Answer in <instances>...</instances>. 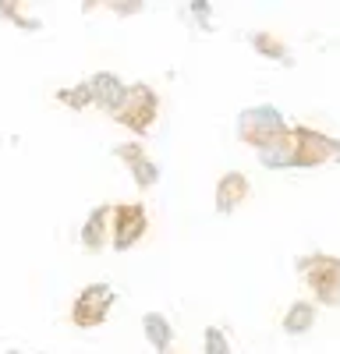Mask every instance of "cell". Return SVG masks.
<instances>
[{"instance_id":"cell-1","label":"cell","mask_w":340,"mask_h":354,"mask_svg":"<svg viewBox=\"0 0 340 354\" xmlns=\"http://www.w3.org/2000/svg\"><path fill=\"white\" fill-rule=\"evenodd\" d=\"M337 156H340V142L305 124L287 128V135H280L273 145L259 149V163L273 170H291V167L308 170V167H323Z\"/></svg>"},{"instance_id":"cell-2","label":"cell","mask_w":340,"mask_h":354,"mask_svg":"<svg viewBox=\"0 0 340 354\" xmlns=\"http://www.w3.org/2000/svg\"><path fill=\"white\" fill-rule=\"evenodd\" d=\"M298 273H301L305 287L312 290L316 305L340 308V255H326V252L301 255L298 259Z\"/></svg>"},{"instance_id":"cell-3","label":"cell","mask_w":340,"mask_h":354,"mask_svg":"<svg viewBox=\"0 0 340 354\" xmlns=\"http://www.w3.org/2000/svg\"><path fill=\"white\" fill-rule=\"evenodd\" d=\"M287 121H283V113L276 110V106H270V103H263V106H248V110H241V117H238V138L245 142V145H252L255 153L259 149H266V145H273L280 135H287Z\"/></svg>"},{"instance_id":"cell-4","label":"cell","mask_w":340,"mask_h":354,"mask_svg":"<svg viewBox=\"0 0 340 354\" xmlns=\"http://www.w3.org/2000/svg\"><path fill=\"white\" fill-rule=\"evenodd\" d=\"M156 113H160V96L153 93L146 82H135V85L124 88V96H121L117 110H113L110 117H113L117 124H124V128H131V131L142 135V131L153 128Z\"/></svg>"},{"instance_id":"cell-5","label":"cell","mask_w":340,"mask_h":354,"mask_svg":"<svg viewBox=\"0 0 340 354\" xmlns=\"http://www.w3.org/2000/svg\"><path fill=\"white\" fill-rule=\"evenodd\" d=\"M117 294H113L110 283H89L71 305V326L78 330H93V326H103Z\"/></svg>"},{"instance_id":"cell-6","label":"cell","mask_w":340,"mask_h":354,"mask_svg":"<svg viewBox=\"0 0 340 354\" xmlns=\"http://www.w3.org/2000/svg\"><path fill=\"white\" fill-rule=\"evenodd\" d=\"M149 230V213L142 202H121L113 205V223H110V241L117 252H128L142 234Z\"/></svg>"},{"instance_id":"cell-7","label":"cell","mask_w":340,"mask_h":354,"mask_svg":"<svg viewBox=\"0 0 340 354\" xmlns=\"http://www.w3.org/2000/svg\"><path fill=\"white\" fill-rule=\"evenodd\" d=\"M113 156L117 160H124L128 163V170H131V177H135V185L142 188V192H149L156 181H160V167L149 160V153L142 149L138 142H124V145H113Z\"/></svg>"},{"instance_id":"cell-8","label":"cell","mask_w":340,"mask_h":354,"mask_svg":"<svg viewBox=\"0 0 340 354\" xmlns=\"http://www.w3.org/2000/svg\"><path fill=\"white\" fill-rule=\"evenodd\" d=\"M252 195V181L241 170H227L216 181V213H234L238 205Z\"/></svg>"},{"instance_id":"cell-9","label":"cell","mask_w":340,"mask_h":354,"mask_svg":"<svg viewBox=\"0 0 340 354\" xmlns=\"http://www.w3.org/2000/svg\"><path fill=\"white\" fill-rule=\"evenodd\" d=\"M110 223H113V205L110 202L96 205L89 213V220H85V227H82V245L89 252H100L110 241Z\"/></svg>"},{"instance_id":"cell-10","label":"cell","mask_w":340,"mask_h":354,"mask_svg":"<svg viewBox=\"0 0 340 354\" xmlns=\"http://www.w3.org/2000/svg\"><path fill=\"white\" fill-rule=\"evenodd\" d=\"M89 88H93V100H96V106L100 110H106V113H113L117 110V103H121V96H124V82L117 78V75H110V71H100V75H93L89 78Z\"/></svg>"},{"instance_id":"cell-11","label":"cell","mask_w":340,"mask_h":354,"mask_svg":"<svg viewBox=\"0 0 340 354\" xmlns=\"http://www.w3.org/2000/svg\"><path fill=\"white\" fill-rule=\"evenodd\" d=\"M316 319H319L316 301L298 298V301L287 305V312H283V319H280V326H283V333H287V337H301V333H308L312 326H316Z\"/></svg>"},{"instance_id":"cell-12","label":"cell","mask_w":340,"mask_h":354,"mask_svg":"<svg viewBox=\"0 0 340 354\" xmlns=\"http://www.w3.org/2000/svg\"><path fill=\"white\" fill-rule=\"evenodd\" d=\"M142 333H146V340L153 344L156 354H170V344H174V326H170L167 315L146 312V315H142Z\"/></svg>"},{"instance_id":"cell-13","label":"cell","mask_w":340,"mask_h":354,"mask_svg":"<svg viewBox=\"0 0 340 354\" xmlns=\"http://www.w3.org/2000/svg\"><path fill=\"white\" fill-rule=\"evenodd\" d=\"M248 43L259 50V53H266L270 61H280V64H291V50H287V43L283 39H276L273 32H252L248 36Z\"/></svg>"},{"instance_id":"cell-14","label":"cell","mask_w":340,"mask_h":354,"mask_svg":"<svg viewBox=\"0 0 340 354\" xmlns=\"http://www.w3.org/2000/svg\"><path fill=\"white\" fill-rule=\"evenodd\" d=\"M202 347H206V354H231V340H227V333L220 326H206Z\"/></svg>"},{"instance_id":"cell-15","label":"cell","mask_w":340,"mask_h":354,"mask_svg":"<svg viewBox=\"0 0 340 354\" xmlns=\"http://www.w3.org/2000/svg\"><path fill=\"white\" fill-rule=\"evenodd\" d=\"M61 100H64L68 106H75V110H82V106H96V100H93V88H89V82H85V85H75L71 93H61Z\"/></svg>"}]
</instances>
